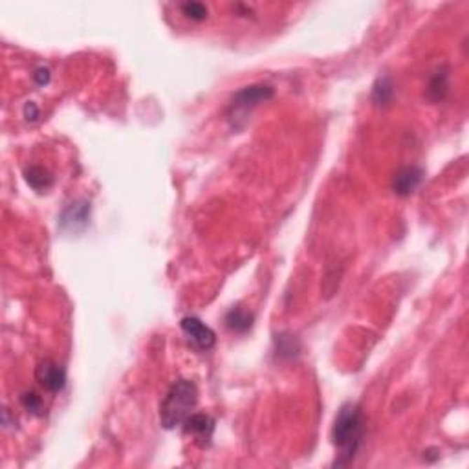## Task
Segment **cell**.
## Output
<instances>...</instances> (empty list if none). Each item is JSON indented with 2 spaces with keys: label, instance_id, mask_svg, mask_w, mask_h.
<instances>
[{
  "label": "cell",
  "instance_id": "obj_1",
  "mask_svg": "<svg viewBox=\"0 0 469 469\" xmlns=\"http://www.w3.org/2000/svg\"><path fill=\"white\" fill-rule=\"evenodd\" d=\"M365 433V420L363 412L358 403H345L334 420L332 427V442L339 451V460L334 462V465L351 464L352 458L360 449Z\"/></svg>",
  "mask_w": 469,
  "mask_h": 469
},
{
  "label": "cell",
  "instance_id": "obj_2",
  "mask_svg": "<svg viewBox=\"0 0 469 469\" xmlns=\"http://www.w3.org/2000/svg\"><path fill=\"white\" fill-rule=\"evenodd\" d=\"M198 403V389L189 379H178L167 390L160 405V423L165 429H176L193 414Z\"/></svg>",
  "mask_w": 469,
  "mask_h": 469
},
{
  "label": "cell",
  "instance_id": "obj_3",
  "mask_svg": "<svg viewBox=\"0 0 469 469\" xmlns=\"http://www.w3.org/2000/svg\"><path fill=\"white\" fill-rule=\"evenodd\" d=\"M273 86L271 85H250L244 86L242 90L233 95L231 104H229V119L237 121L238 118H246L247 112H252L257 104L273 97Z\"/></svg>",
  "mask_w": 469,
  "mask_h": 469
},
{
  "label": "cell",
  "instance_id": "obj_4",
  "mask_svg": "<svg viewBox=\"0 0 469 469\" xmlns=\"http://www.w3.org/2000/svg\"><path fill=\"white\" fill-rule=\"evenodd\" d=\"M35 379L48 393H61L67 385V370L52 360H44L35 369Z\"/></svg>",
  "mask_w": 469,
  "mask_h": 469
},
{
  "label": "cell",
  "instance_id": "obj_5",
  "mask_svg": "<svg viewBox=\"0 0 469 469\" xmlns=\"http://www.w3.org/2000/svg\"><path fill=\"white\" fill-rule=\"evenodd\" d=\"M180 327L184 330V334L189 337L191 341L195 343L198 348L202 351H208L217 341V334L211 327H208L202 319L195 318V315H187L180 321Z\"/></svg>",
  "mask_w": 469,
  "mask_h": 469
},
{
  "label": "cell",
  "instance_id": "obj_6",
  "mask_svg": "<svg viewBox=\"0 0 469 469\" xmlns=\"http://www.w3.org/2000/svg\"><path fill=\"white\" fill-rule=\"evenodd\" d=\"M184 431L195 438L198 446L208 447L211 444L215 433V420L209 414H202V412H193L187 420L184 422Z\"/></svg>",
  "mask_w": 469,
  "mask_h": 469
},
{
  "label": "cell",
  "instance_id": "obj_7",
  "mask_svg": "<svg viewBox=\"0 0 469 469\" xmlns=\"http://www.w3.org/2000/svg\"><path fill=\"white\" fill-rule=\"evenodd\" d=\"M423 180V169L422 167H403L396 172L393 180V191L398 196H409L412 191L416 189L418 185Z\"/></svg>",
  "mask_w": 469,
  "mask_h": 469
},
{
  "label": "cell",
  "instance_id": "obj_8",
  "mask_svg": "<svg viewBox=\"0 0 469 469\" xmlns=\"http://www.w3.org/2000/svg\"><path fill=\"white\" fill-rule=\"evenodd\" d=\"M88 217H90V204L85 202V200L74 202V204H70L64 211H62L61 217L62 228H70V229L85 228L86 222H88Z\"/></svg>",
  "mask_w": 469,
  "mask_h": 469
},
{
  "label": "cell",
  "instance_id": "obj_9",
  "mask_svg": "<svg viewBox=\"0 0 469 469\" xmlns=\"http://www.w3.org/2000/svg\"><path fill=\"white\" fill-rule=\"evenodd\" d=\"M447 92H449V70L447 67H442L435 72L429 79V85H427V97L433 101V103H438V101L446 100Z\"/></svg>",
  "mask_w": 469,
  "mask_h": 469
},
{
  "label": "cell",
  "instance_id": "obj_10",
  "mask_svg": "<svg viewBox=\"0 0 469 469\" xmlns=\"http://www.w3.org/2000/svg\"><path fill=\"white\" fill-rule=\"evenodd\" d=\"M226 327L235 334H246L253 327V313L242 306H233L226 318H224Z\"/></svg>",
  "mask_w": 469,
  "mask_h": 469
},
{
  "label": "cell",
  "instance_id": "obj_11",
  "mask_svg": "<svg viewBox=\"0 0 469 469\" xmlns=\"http://www.w3.org/2000/svg\"><path fill=\"white\" fill-rule=\"evenodd\" d=\"M394 97V85L389 76H379L372 86V101L378 107H387Z\"/></svg>",
  "mask_w": 469,
  "mask_h": 469
},
{
  "label": "cell",
  "instance_id": "obj_12",
  "mask_svg": "<svg viewBox=\"0 0 469 469\" xmlns=\"http://www.w3.org/2000/svg\"><path fill=\"white\" fill-rule=\"evenodd\" d=\"M24 178L28 185L35 191H44L53 184V176L41 165H32L24 171Z\"/></svg>",
  "mask_w": 469,
  "mask_h": 469
},
{
  "label": "cell",
  "instance_id": "obj_13",
  "mask_svg": "<svg viewBox=\"0 0 469 469\" xmlns=\"http://www.w3.org/2000/svg\"><path fill=\"white\" fill-rule=\"evenodd\" d=\"M20 403H22V407L26 409L28 412L35 414V416H43L44 412H46V405H44L43 398L39 396L37 393H24L20 396Z\"/></svg>",
  "mask_w": 469,
  "mask_h": 469
},
{
  "label": "cell",
  "instance_id": "obj_14",
  "mask_svg": "<svg viewBox=\"0 0 469 469\" xmlns=\"http://www.w3.org/2000/svg\"><path fill=\"white\" fill-rule=\"evenodd\" d=\"M277 343V352L279 355H288V358H294L299 352V343L294 336H288V334H280L275 339Z\"/></svg>",
  "mask_w": 469,
  "mask_h": 469
},
{
  "label": "cell",
  "instance_id": "obj_15",
  "mask_svg": "<svg viewBox=\"0 0 469 469\" xmlns=\"http://www.w3.org/2000/svg\"><path fill=\"white\" fill-rule=\"evenodd\" d=\"M180 10L187 19L196 20V22L208 19V8L202 2H185L180 6Z\"/></svg>",
  "mask_w": 469,
  "mask_h": 469
},
{
  "label": "cell",
  "instance_id": "obj_16",
  "mask_svg": "<svg viewBox=\"0 0 469 469\" xmlns=\"http://www.w3.org/2000/svg\"><path fill=\"white\" fill-rule=\"evenodd\" d=\"M34 77L35 81H37V85L41 86L48 85V83H50V70H48V68H39V70H35Z\"/></svg>",
  "mask_w": 469,
  "mask_h": 469
},
{
  "label": "cell",
  "instance_id": "obj_17",
  "mask_svg": "<svg viewBox=\"0 0 469 469\" xmlns=\"http://www.w3.org/2000/svg\"><path fill=\"white\" fill-rule=\"evenodd\" d=\"M24 116H26V119H32V121H35V119L39 118V109L34 103H28L26 107H24Z\"/></svg>",
  "mask_w": 469,
  "mask_h": 469
}]
</instances>
